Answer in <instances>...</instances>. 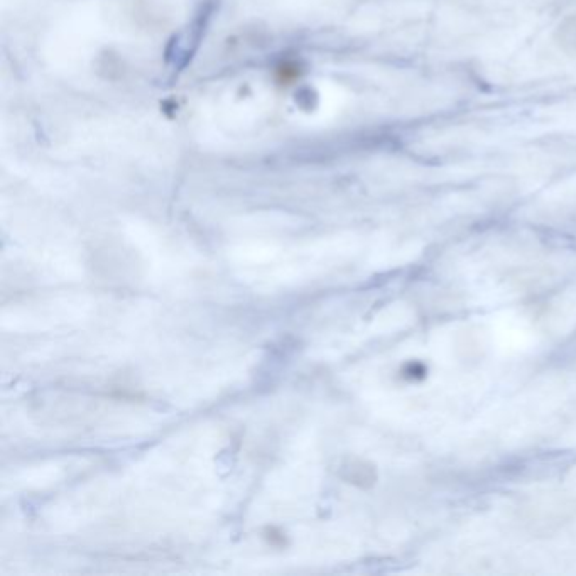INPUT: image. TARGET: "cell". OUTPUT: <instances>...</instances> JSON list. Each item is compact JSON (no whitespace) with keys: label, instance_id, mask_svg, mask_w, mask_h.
<instances>
[{"label":"cell","instance_id":"6da1fadb","mask_svg":"<svg viewBox=\"0 0 576 576\" xmlns=\"http://www.w3.org/2000/svg\"><path fill=\"white\" fill-rule=\"evenodd\" d=\"M558 41L568 53L576 54V14L570 15L558 27Z\"/></svg>","mask_w":576,"mask_h":576}]
</instances>
